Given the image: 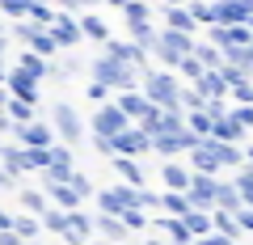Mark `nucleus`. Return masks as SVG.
I'll list each match as a JSON object with an SVG mask.
<instances>
[{
  "label": "nucleus",
  "mask_w": 253,
  "mask_h": 245,
  "mask_svg": "<svg viewBox=\"0 0 253 245\" xmlns=\"http://www.w3.org/2000/svg\"><path fill=\"white\" fill-rule=\"evenodd\" d=\"M190 161H194V169L207 178V173H215V169H232V165H241L245 156H241V148L236 144H219V140H199V144L190 148Z\"/></svg>",
  "instance_id": "nucleus-1"
},
{
  "label": "nucleus",
  "mask_w": 253,
  "mask_h": 245,
  "mask_svg": "<svg viewBox=\"0 0 253 245\" xmlns=\"http://www.w3.org/2000/svg\"><path fill=\"white\" fill-rule=\"evenodd\" d=\"M177 93H181V81L173 72H165V68H148V72H139V98H144L148 106L169 110V106H177Z\"/></svg>",
  "instance_id": "nucleus-2"
},
{
  "label": "nucleus",
  "mask_w": 253,
  "mask_h": 245,
  "mask_svg": "<svg viewBox=\"0 0 253 245\" xmlns=\"http://www.w3.org/2000/svg\"><path fill=\"white\" fill-rule=\"evenodd\" d=\"M89 81L106 85L110 93H126V89H139V72L131 64H118V59H106V55H97V59H89Z\"/></svg>",
  "instance_id": "nucleus-3"
},
{
  "label": "nucleus",
  "mask_w": 253,
  "mask_h": 245,
  "mask_svg": "<svg viewBox=\"0 0 253 245\" xmlns=\"http://www.w3.org/2000/svg\"><path fill=\"white\" fill-rule=\"evenodd\" d=\"M194 43L199 38H190V34H173V30H161L156 26V43H152V68H165V72H173V68L186 59V55H194Z\"/></svg>",
  "instance_id": "nucleus-4"
},
{
  "label": "nucleus",
  "mask_w": 253,
  "mask_h": 245,
  "mask_svg": "<svg viewBox=\"0 0 253 245\" xmlns=\"http://www.w3.org/2000/svg\"><path fill=\"white\" fill-rule=\"evenodd\" d=\"M46 123H51V131H55V144H81L84 140V114L68 98H59L46 110Z\"/></svg>",
  "instance_id": "nucleus-5"
},
{
  "label": "nucleus",
  "mask_w": 253,
  "mask_h": 245,
  "mask_svg": "<svg viewBox=\"0 0 253 245\" xmlns=\"http://www.w3.org/2000/svg\"><path fill=\"white\" fill-rule=\"evenodd\" d=\"M123 127H131V123H126V118L114 110V101L93 106V110H89V123H84V131H93V140H114Z\"/></svg>",
  "instance_id": "nucleus-6"
},
{
  "label": "nucleus",
  "mask_w": 253,
  "mask_h": 245,
  "mask_svg": "<svg viewBox=\"0 0 253 245\" xmlns=\"http://www.w3.org/2000/svg\"><path fill=\"white\" fill-rule=\"evenodd\" d=\"M84 72H89V59L76 55V51H59L46 64V81H55V85H68L72 76H84Z\"/></svg>",
  "instance_id": "nucleus-7"
},
{
  "label": "nucleus",
  "mask_w": 253,
  "mask_h": 245,
  "mask_svg": "<svg viewBox=\"0 0 253 245\" xmlns=\"http://www.w3.org/2000/svg\"><path fill=\"white\" fill-rule=\"evenodd\" d=\"M203 43H211L224 55H232V51H245V47L253 43V34H249V26H211Z\"/></svg>",
  "instance_id": "nucleus-8"
},
{
  "label": "nucleus",
  "mask_w": 253,
  "mask_h": 245,
  "mask_svg": "<svg viewBox=\"0 0 253 245\" xmlns=\"http://www.w3.org/2000/svg\"><path fill=\"white\" fill-rule=\"evenodd\" d=\"M13 136H17L21 148H30V152H42V148L55 144V131L46 118H30V123H21V127H13Z\"/></svg>",
  "instance_id": "nucleus-9"
},
{
  "label": "nucleus",
  "mask_w": 253,
  "mask_h": 245,
  "mask_svg": "<svg viewBox=\"0 0 253 245\" xmlns=\"http://www.w3.org/2000/svg\"><path fill=\"white\" fill-rule=\"evenodd\" d=\"M148 148H152V140H148L144 131L135 127V123H131V127H123L114 140H110V152L123 156V161H135V156H139V152H148Z\"/></svg>",
  "instance_id": "nucleus-10"
},
{
  "label": "nucleus",
  "mask_w": 253,
  "mask_h": 245,
  "mask_svg": "<svg viewBox=\"0 0 253 245\" xmlns=\"http://www.w3.org/2000/svg\"><path fill=\"white\" fill-rule=\"evenodd\" d=\"M4 93H9L13 101H26V106H38V98H42L38 81H34V76H26L21 68H9V72H4Z\"/></svg>",
  "instance_id": "nucleus-11"
},
{
  "label": "nucleus",
  "mask_w": 253,
  "mask_h": 245,
  "mask_svg": "<svg viewBox=\"0 0 253 245\" xmlns=\"http://www.w3.org/2000/svg\"><path fill=\"white\" fill-rule=\"evenodd\" d=\"M46 34L55 38L59 51H76V47H81V26H76V17H68V13H55V21H51Z\"/></svg>",
  "instance_id": "nucleus-12"
},
{
  "label": "nucleus",
  "mask_w": 253,
  "mask_h": 245,
  "mask_svg": "<svg viewBox=\"0 0 253 245\" xmlns=\"http://www.w3.org/2000/svg\"><path fill=\"white\" fill-rule=\"evenodd\" d=\"M76 26H81V43H106L110 38V21L101 17L97 9H89V13H81V17H76Z\"/></svg>",
  "instance_id": "nucleus-13"
},
{
  "label": "nucleus",
  "mask_w": 253,
  "mask_h": 245,
  "mask_svg": "<svg viewBox=\"0 0 253 245\" xmlns=\"http://www.w3.org/2000/svg\"><path fill=\"white\" fill-rule=\"evenodd\" d=\"M211 13H215V26H245L249 21V9H245L241 0H215Z\"/></svg>",
  "instance_id": "nucleus-14"
},
{
  "label": "nucleus",
  "mask_w": 253,
  "mask_h": 245,
  "mask_svg": "<svg viewBox=\"0 0 253 245\" xmlns=\"http://www.w3.org/2000/svg\"><path fill=\"white\" fill-rule=\"evenodd\" d=\"M190 89L199 93V98H203V101H228V85H224V81H219V72H203V76H199V81L190 85Z\"/></svg>",
  "instance_id": "nucleus-15"
},
{
  "label": "nucleus",
  "mask_w": 253,
  "mask_h": 245,
  "mask_svg": "<svg viewBox=\"0 0 253 245\" xmlns=\"http://www.w3.org/2000/svg\"><path fill=\"white\" fill-rule=\"evenodd\" d=\"M161 30H173V34H190V38H199V26L190 21L186 4H173V9H165V21H161Z\"/></svg>",
  "instance_id": "nucleus-16"
},
{
  "label": "nucleus",
  "mask_w": 253,
  "mask_h": 245,
  "mask_svg": "<svg viewBox=\"0 0 253 245\" xmlns=\"http://www.w3.org/2000/svg\"><path fill=\"white\" fill-rule=\"evenodd\" d=\"M241 136H245V131L232 123V114H228V110L211 123V140H219V144H241Z\"/></svg>",
  "instance_id": "nucleus-17"
},
{
  "label": "nucleus",
  "mask_w": 253,
  "mask_h": 245,
  "mask_svg": "<svg viewBox=\"0 0 253 245\" xmlns=\"http://www.w3.org/2000/svg\"><path fill=\"white\" fill-rule=\"evenodd\" d=\"M34 59H42V64H51L55 55H59V47H55V38L46 34V30H34V38H30V47H26Z\"/></svg>",
  "instance_id": "nucleus-18"
},
{
  "label": "nucleus",
  "mask_w": 253,
  "mask_h": 245,
  "mask_svg": "<svg viewBox=\"0 0 253 245\" xmlns=\"http://www.w3.org/2000/svg\"><path fill=\"white\" fill-rule=\"evenodd\" d=\"M0 161H4L9 173H26L30 169V152L21 144H0Z\"/></svg>",
  "instance_id": "nucleus-19"
},
{
  "label": "nucleus",
  "mask_w": 253,
  "mask_h": 245,
  "mask_svg": "<svg viewBox=\"0 0 253 245\" xmlns=\"http://www.w3.org/2000/svg\"><path fill=\"white\" fill-rule=\"evenodd\" d=\"M118 17H123V26H126V30L148 26V21H152V4H144V0H131L126 9H118Z\"/></svg>",
  "instance_id": "nucleus-20"
},
{
  "label": "nucleus",
  "mask_w": 253,
  "mask_h": 245,
  "mask_svg": "<svg viewBox=\"0 0 253 245\" xmlns=\"http://www.w3.org/2000/svg\"><path fill=\"white\" fill-rule=\"evenodd\" d=\"M194 59H199L203 72H219V68H224V51L211 47V43H194Z\"/></svg>",
  "instance_id": "nucleus-21"
},
{
  "label": "nucleus",
  "mask_w": 253,
  "mask_h": 245,
  "mask_svg": "<svg viewBox=\"0 0 253 245\" xmlns=\"http://www.w3.org/2000/svg\"><path fill=\"white\" fill-rule=\"evenodd\" d=\"M46 169L68 173V169H72V148H68V144H51V148H46Z\"/></svg>",
  "instance_id": "nucleus-22"
},
{
  "label": "nucleus",
  "mask_w": 253,
  "mask_h": 245,
  "mask_svg": "<svg viewBox=\"0 0 253 245\" xmlns=\"http://www.w3.org/2000/svg\"><path fill=\"white\" fill-rule=\"evenodd\" d=\"M34 110L38 106H26V101H4V110H0V114H4V118H9V123H13V127H21V123H30V118H34Z\"/></svg>",
  "instance_id": "nucleus-23"
},
{
  "label": "nucleus",
  "mask_w": 253,
  "mask_h": 245,
  "mask_svg": "<svg viewBox=\"0 0 253 245\" xmlns=\"http://www.w3.org/2000/svg\"><path fill=\"white\" fill-rule=\"evenodd\" d=\"M13 68H21V72H26V76H34L38 85L46 81V64H42V59H34V55H30V51H21V55H17V64H13Z\"/></svg>",
  "instance_id": "nucleus-24"
},
{
  "label": "nucleus",
  "mask_w": 253,
  "mask_h": 245,
  "mask_svg": "<svg viewBox=\"0 0 253 245\" xmlns=\"http://www.w3.org/2000/svg\"><path fill=\"white\" fill-rule=\"evenodd\" d=\"M30 13V0H0V21L9 26V21H26Z\"/></svg>",
  "instance_id": "nucleus-25"
},
{
  "label": "nucleus",
  "mask_w": 253,
  "mask_h": 245,
  "mask_svg": "<svg viewBox=\"0 0 253 245\" xmlns=\"http://www.w3.org/2000/svg\"><path fill=\"white\" fill-rule=\"evenodd\" d=\"M228 106H253V81L228 85Z\"/></svg>",
  "instance_id": "nucleus-26"
},
{
  "label": "nucleus",
  "mask_w": 253,
  "mask_h": 245,
  "mask_svg": "<svg viewBox=\"0 0 253 245\" xmlns=\"http://www.w3.org/2000/svg\"><path fill=\"white\" fill-rule=\"evenodd\" d=\"M26 21H30L34 30H51V21H55V9H51V4H30Z\"/></svg>",
  "instance_id": "nucleus-27"
},
{
  "label": "nucleus",
  "mask_w": 253,
  "mask_h": 245,
  "mask_svg": "<svg viewBox=\"0 0 253 245\" xmlns=\"http://www.w3.org/2000/svg\"><path fill=\"white\" fill-rule=\"evenodd\" d=\"M161 178H165V186H173V191H181V186H190V173L181 169V165H173V161H165Z\"/></svg>",
  "instance_id": "nucleus-28"
},
{
  "label": "nucleus",
  "mask_w": 253,
  "mask_h": 245,
  "mask_svg": "<svg viewBox=\"0 0 253 245\" xmlns=\"http://www.w3.org/2000/svg\"><path fill=\"white\" fill-rule=\"evenodd\" d=\"M190 195H194V199H215V182L211 178H190Z\"/></svg>",
  "instance_id": "nucleus-29"
},
{
  "label": "nucleus",
  "mask_w": 253,
  "mask_h": 245,
  "mask_svg": "<svg viewBox=\"0 0 253 245\" xmlns=\"http://www.w3.org/2000/svg\"><path fill=\"white\" fill-rule=\"evenodd\" d=\"M228 114L241 131H253V106H228Z\"/></svg>",
  "instance_id": "nucleus-30"
},
{
  "label": "nucleus",
  "mask_w": 253,
  "mask_h": 245,
  "mask_svg": "<svg viewBox=\"0 0 253 245\" xmlns=\"http://www.w3.org/2000/svg\"><path fill=\"white\" fill-rule=\"evenodd\" d=\"M84 98H89V101H93V106H106V101H110V98H114V93H110V89H106V85H97V81H89V85H84Z\"/></svg>",
  "instance_id": "nucleus-31"
},
{
  "label": "nucleus",
  "mask_w": 253,
  "mask_h": 245,
  "mask_svg": "<svg viewBox=\"0 0 253 245\" xmlns=\"http://www.w3.org/2000/svg\"><path fill=\"white\" fill-rule=\"evenodd\" d=\"M126 203H131V195H126V191H101V207L118 211V207H126Z\"/></svg>",
  "instance_id": "nucleus-32"
},
{
  "label": "nucleus",
  "mask_w": 253,
  "mask_h": 245,
  "mask_svg": "<svg viewBox=\"0 0 253 245\" xmlns=\"http://www.w3.org/2000/svg\"><path fill=\"white\" fill-rule=\"evenodd\" d=\"M4 34H13L21 47H30V38H34V26H30V21H13V26L4 30Z\"/></svg>",
  "instance_id": "nucleus-33"
},
{
  "label": "nucleus",
  "mask_w": 253,
  "mask_h": 245,
  "mask_svg": "<svg viewBox=\"0 0 253 245\" xmlns=\"http://www.w3.org/2000/svg\"><path fill=\"white\" fill-rule=\"evenodd\" d=\"M68 191H72L76 199H84V195H89L93 186H89V178H84V173H68Z\"/></svg>",
  "instance_id": "nucleus-34"
},
{
  "label": "nucleus",
  "mask_w": 253,
  "mask_h": 245,
  "mask_svg": "<svg viewBox=\"0 0 253 245\" xmlns=\"http://www.w3.org/2000/svg\"><path fill=\"white\" fill-rule=\"evenodd\" d=\"M114 169L123 173L126 182H139V161H123V156H114Z\"/></svg>",
  "instance_id": "nucleus-35"
},
{
  "label": "nucleus",
  "mask_w": 253,
  "mask_h": 245,
  "mask_svg": "<svg viewBox=\"0 0 253 245\" xmlns=\"http://www.w3.org/2000/svg\"><path fill=\"white\" fill-rule=\"evenodd\" d=\"M232 191H236V195H245V199H253V169H241V178H236Z\"/></svg>",
  "instance_id": "nucleus-36"
},
{
  "label": "nucleus",
  "mask_w": 253,
  "mask_h": 245,
  "mask_svg": "<svg viewBox=\"0 0 253 245\" xmlns=\"http://www.w3.org/2000/svg\"><path fill=\"white\" fill-rule=\"evenodd\" d=\"M215 199L219 203H236V191H232V186H215Z\"/></svg>",
  "instance_id": "nucleus-37"
},
{
  "label": "nucleus",
  "mask_w": 253,
  "mask_h": 245,
  "mask_svg": "<svg viewBox=\"0 0 253 245\" xmlns=\"http://www.w3.org/2000/svg\"><path fill=\"white\" fill-rule=\"evenodd\" d=\"M97 4H106V9H126L131 0H97Z\"/></svg>",
  "instance_id": "nucleus-38"
},
{
  "label": "nucleus",
  "mask_w": 253,
  "mask_h": 245,
  "mask_svg": "<svg viewBox=\"0 0 253 245\" xmlns=\"http://www.w3.org/2000/svg\"><path fill=\"white\" fill-rule=\"evenodd\" d=\"M4 55H9V38H0V64H4Z\"/></svg>",
  "instance_id": "nucleus-39"
},
{
  "label": "nucleus",
  "mask_w": 253,
  "mask_h": 245,
  "mask_svg": "<svg viewBox=\"0 0 253 245\" xmlns=\"http://www.w3.org/2000/svg\"><path fill=\"white\" fill-rule=\"evenodd\" d=\"M152 4H165V9H173V4H186V0H152Z\"/></svg>",
  "instance_id": "nucleus-40"
},
{
  "label": "nucleus",
  "mask_w": 253,
  "mask_h": 245,
  "mask_svg": "<svg viewBox=\"0 0 253 245\" xmlns=\"http://www.w3.org/2000/svg\"><path fill=\"white\" fill-rule=\"evenodd\" d=\"M4 101H9V93H4V85H0V110H4Z\"/></svg>",
  "instance_id": "nucleus-41"
},
{
  "label": "nucleus",
  "mask_w": 253,
  "mask_h": 245,
  "mask_svg": "<svg viewBox=\"0 0 253 245\" xmlns=\"http://www.w3.org/2000/svg\"><path fill=\"white\" fill-rule=\"evenodd\" d=\"M4 72H9V64H0V85H4Z\"/></svg>",
  "instance_id": "nucleus-42"
},
{
  "label": "nucleus",
  "mask_w": 253,
  "mask_h": 245,
  "mask_svg": "<svg viewBox=\"0 0 253 245\" xmlns=\"http://www.w3.org/2000/svg\"><path fill=\"white\" fill-rule=\"evenodd\" d=\"M241 4H245V9H249V17H253V0H241Z\"/></svg>",
  "instance_id": "nucleus-43"
},
{
  "label": "nucleus",
  "mask_w": 253,
  "mask_h": 245,
  "mask_svg": "<svg viewBox=\"0 0 253 245\" xmlns=\"http://www.w3.org/2000/svg\"><path fill=\"white\" fill-rule=\"evenodd\" d=\"M4 30H9V26H4V21H0V38H9V34H4Z\"/></svg>",
  "instance_id": "nucleus-44"
},
{
  "label": "nucleus",
  "mask_w": 253,
  "mask_h": 245,
  "mask_svg": "<svg viewBox=\"0 0 253 245\" xmlns=\"http://www.w3.org/2000/svg\"><path fill=\"white\" fill-rule=\"evenodd\" d=\"M241 156H249V161H253V148H245V152H241Z\"/></svg>",
  "instance_id": "nucleus-45"
},
{
  "label": "nucleus",
  "mask_w": 253,
  "mask_h": 245,
  "mask_svg": "<svg viewBox=\"0 0 253 245\" xmlns=\"http://www.w3.org/2000/svg\"><path fill=\"white\" fill-rule=\"evenodd\" d=\"M30 4H51V0H30Z\"/></svg>",
  "instance_id": "nucleus-46"
},
{
  "label": "nucleus",
  "mask_w": 253,
  "mask_h": 245,
  "mask_svg": "<svg viewBox=\"0 0 253 245\" xmlns=\"http://www.w3.org/2000/svg\"><path fill=\"white\" fill-rule=\"evenodd\" d=\"M245 26H249V34H253V17H249V21H245Z\"/></svg>",
  "instance_id": "nucleus-47"
},
{
  "label": "nucleus",
  "mask_w": 253,
  "mask_h": 245,
  "mask_svg": "<svg viewBox=\"0 0 253 245\" xmlns=\"http://www.w3.org/2000/svg\"><path fill=\"white\" fill-rule=\"evenodd\" d=\"M0 186H9V178H0Z\"/></svg>",
  "instance_id": "nucleus-48"
},
{
  "label": "nucleus",
  "mask_w": 253,
  "mask_h": 245,
  "mask_svg": "<svg viewBox=\"0 0 253 245\" xmlns=\"http://www.w3.org/2000/svg\"><path fill=\"white\" fill-rule=\"evenodd\" d=\"M186 4H190V0H186Z\"/></svg>",
  "instance_id": "nucleus-49"
}]
</instances>
